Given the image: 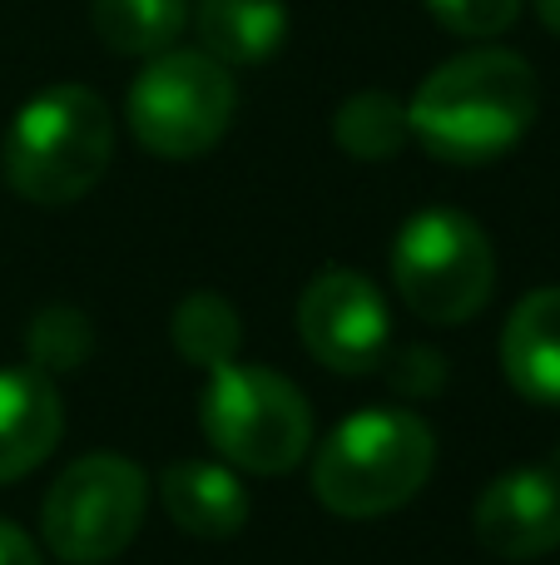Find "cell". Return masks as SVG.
<instances>
[{"instance_id": "6da1fadb", "label": "cell", "mask_w": 560, "mask_h": 565, "mask_svg": "<svg viewBox=\"0 0 560 565\" xmlns=\"http://www.w3.org/2000/svg\"><path fill=\"white\" fill-rule=\"evenodd\" d=\"M541 115L531 60L502 45H476L442 60L407 99L412 139L442 164H492L526 139Z\"/></svg>"}, {"instance_id": "7a4b0ae2", "label": "cell", "mask_w": 560, "mask_h": 565, "mask_svg": "<svg viewBox=\"0 0 560 565\" xmlns=\"http://www.w3.org/2000/svg\"><path fill=\"white\" fill-rule=\"evenodd\" d=\"M437 467V437L417 412H353L313 457V497L333 516L373 521L407 507Z\"/></svg>"}, {"instance_id": "3957f363", "label": "cell", "mask_w": 560, "mask_h": 565, "mask_svg": "<svg viewBox=\"0 0 560 565\" xmlns=\"http://www.w3.org/2000/svg\"><path fill=\"white\" fill-rule=\"evenodd\" d=\"M115 115L85 85H50L20 105L6 135V179L25 204L65 209L105 179Z\"/></svg>"}, {"instance_id": "277c9868", "label": "cell", "mask_w": 560, "mask_h": 565, "mask_svg": "<svg viewBox=\"0 0 560 565\" xmlns=\"http://www.w3.org/2000/svg\"><path fill=\"white\" fill-rule=\"evenodd\" d=\"M198 427L208 447L254 477L293 471L313 451V407L273 367L258 362H224L208 372L198 392Z\"/></svg>"}, {"instance_id": "5b68a950", "label": "cell", "mask_w": 560, "mask_h": 565, "mask_svg": "<svg viewBox=\"0 0 560 565\" xmlns=\"http://www.w3.org/2000/svg\"><path fill=\"white\" fill-rule=\"evenodd\" d=\"M392 282L407 312L432 328L472 322L496 288L492 238L462 209H422L392 238Z\"/></svg>"}, {"instance_id": "8992f818", "label": "cell", "mask_w": 560, "mask_h": 565, "mask_svg": "<svg viewBox=\"0 0 560 565\" xmlns=\"http://www.w3.org/2000/svg\"><path fill=\"white\" fill-rule=\"evenodd\" d=\"M238 109L234 70L204 50H164L144 60L125 99L129 135L159 159H198L228 135Z\"/></svg>"}, {"instance_id": "52a82bcc", "label": "cell", "mask_w": 560, "mask_h": 565, "mask_svg": "<svg viewBox=\"0 0 560 565\" xmlns=\"http://www.w3.org/2000/svg\"><path fill=\"white\" fill-rule=\"evenodd\" d=\"M149 511V477L119 451H89L50 481L40 536L65 565H109L134 546Z\"/></svg>"}, {"instance_id": "ba28073f", "label": "cell", "mask_w": 560, "mask_h": 565, "mask_svg": "<svg viewBox=\"0 0 560 565\" xmlns=\"http://www.w3.org/2000/svg\"><path fill=\"white\" fill-rule=\"evenodd\" d=\"M298 332L313 362L343 377H363L383 362L392 338V312L373 278L353 268H323L298 298Z\"/></svg>"}, {"instance_id": "9c48e42d", "label": "cell", "mask_w": 560, "mask_h": 565, "mask_svg": "<svg viewBox=\"0 0 560 565\" xmlns=\"http://www.w3.org/2000/svg\"><path fill=\"white\" fill-rule=\"evenodd\" d=\"M472 531L502 561H541L560 546V471L521 467L476 497Z\"/></svg>"}, {"instance_id": "30bf717a", "label": "cell", "mask_w": 560, "mask_h": 565, "mask_svg": "<svg viewBox=\"0 0 560 565\" xmlns=\"http://www.w3.org/2000/svg\"><path fill=\"white\" fill-rule=\"evenodd\" d=\"M65 431V402L35 367H0V481L35 471Z\"/></svg>"}, {"instance_id": "8fae6325", "label": "cell", "mask_w": 560, "mask_h": 565, "mask_svg": "<svg viewBox=\"0 0 560 565\" xmlns=\"http://www.w3.org/2000/svg\"><path fill=\"white\" fill-rule=\"evenodd\" d=\"M159 501L169 521L184 536L198 541H228L248 526V491L234 477V467H218L204 457H179L159 477Z\"/></svg>"}, {"instance_id": "7c38bea8", "label": "cell", "mask_w": 560, "mask_h": 565, "mask_svg": "<svg viewBox=\"0 0 560 565\" xmlns=\"http://www.w3.org/2000/svg\"><path fill=\"white\" fill-rule=\"evenodd\" d=\"M502 372L526 402L560 407V288H536L502 332Z\"/></svg>"}, {"instance_id": "4fadbf2b", "label": "cell", "mask_w": 560, "mask_h": 565, "mask_svg": "<svg viewBox=\"0 0 560 565\" xmlns=\"http://www.w3.org/2000/svg\"><path fill=\"white\" fill-rule=\"evenodd\" d=\"M198 50L218 65H263L288 40V0H194Z\"/></svg>"}, {"instance_id": "5bb4252c", "label": "cell", "mask_w": 560, "mask_h": 565, "mask_svg": "<svg viewBox=\"0 0 560 565\" xmlns=\"http://www.w3.org/2000/svg\"><path fill=\"white\" fill-rule=\"evenodd\" d=\"M89 25L115 55L154 60L189 30V0H89Z\"/></svg>"}, {"instance_id": "9a60e30c", "label": "cell", "mask_w": 560, "mask_h": 565, "mask_svg": "<svg viewBox=\"0 0 560 565\" xmlns=\"http://www.w3.org/2000/svg\"><path fill=\"white\" fill-rule=\"evenodd\" d=\"M333 139L347 159L363 164H383L397 159L412 145V125H407V99L387 95V89H357L337 105L333 115Z\"/></svg>"}, {"instance_id": "2e32d148", "label": "cell", "mask_w": 560, "mask_h": 565, "mask_svg": "<svg viewBox=\"0 0 560 565\" xmlns=\"http://www.w3.org/2000/svg\"><path fill=\"white\" fill-rule=\"evenodd\" d=\"M169 338H174V352L189 362V367H224V362L238 358V342H244V318L238 308L214 288L189 292L184 302L169 318Z\"/></svg>"}, {"instance_id": "e0dca14e", "label": "cell", "mask_w": 560, "mask_h": 565, "mask_svg": "<svg viewBox=\"0 0 560 565\" xmlns=\"http://www.w3.org/2000/svg\"><path fill=\"white\" fill-rule=\"evenodd\" d=\"M89 348H95L89 318L79 308H65V302L40 308L35 322H30V332H25L30 367L45 372V377H55V372H75L79 362L89 358Z\"/></svg>"}, {"instance_id": "ac0fdd59", "label": "cell", "mask_w": 560, "mask_h": 565, "mask_svg": "<svg viewBox=\"0 0 560 565\" xmlns=\"http://www.w3.org/2000/svg\"><path fill=\"white\" fill-rule=\"evenodd\" d=\"M427 15H432L446 35L486 45V40L511 30V20L521 15V0H427Z\"/></svg>"}, {"instance_id": "d6986e66", "label": "cell", "mask_w": 560, "mask_h": 565, "mask_svg": "<svg viewBox=\"0 0 560 565\" xmlns=\"http://www.w3.org/2000/svg\"><path fill=\"white\" fill-rule=\"evenodd\" d=\"M0 565H45L40 561V546L15 526V521L0 516Z\"/></svg>"}, {"instance_id": "ffe728a7", "label": "cell", "mask_w": 560, "mask_h": 565, "mask_svg": "<svg viewBox=\"0 0 560 565\" xmlns=\"http://www.w3.org/2000/svg\"><path fill=\"white\" fill-rule=\"evenodd\" d=\"M536 15H541V25L551 30V35H560V0H531Z\"/></svg>"}]
</instances>
